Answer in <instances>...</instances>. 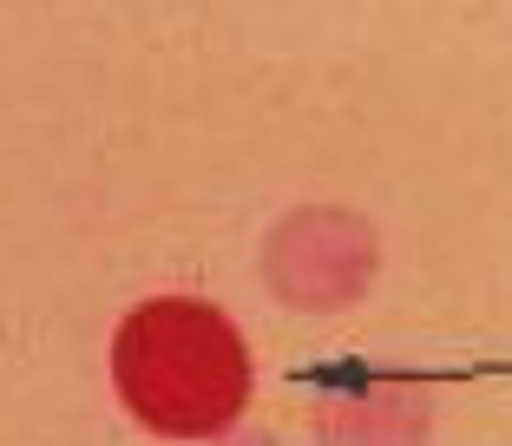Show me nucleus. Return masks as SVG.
Masks as SVG:
<instances>
[{"instance_id":"obj_3","label":"nucleus","mask_w":512,"mask_h":446,"mask_svg":"<svg viewBox=\"0 0 512 446\" xmlns=\"http://www.w3.org/2000/svg\"><path fill=\"white\" fill-rule=\"evenodd\" d=\"M316 446H427L434 440V387L414 374H362L309 401Z\"/></svg>"},{"instance_id":"obj_2","label":"nucleus","mask_w":512,"mask_h":446,"mask_svg":"<svg viewBox=\"0 0 512 446\" xmlns=\"http://www.w3.org/2000/svg\"><path fill=\"white\" fill-rule=\"evenodd\" d=\"M381 269V237L348 204H302L263 237V283L296 315H342Z\"/></svg>"},{"instance_id":"obj_4","label":"nucleus","mask_w":512,"mask_h":446,"mask_svg":"<svg viewBox=\"0 0 512 446\" xmlns=\"http://www.w3.org/2000/svg\"><path fill=\"white\" fill-rule=\"evenodd\" d=\"M211 446H276L270 433H230V440H211Z\"/></svg>"},{"instance_id":"obj_1","label":"nucleus","mask_w":512,"mask_h":446,"mask_svg":"<svg viewBox=\"0 0 512 446\" xmlns=\"http://www.w3.org/2000/svg\"><path fill=\"white\" fill-rule=\"evenodd\" d=\"M250 387L243 328L204 296H151L112 335V394L158 440H230Z\"/></svg>"}]
</instances>
